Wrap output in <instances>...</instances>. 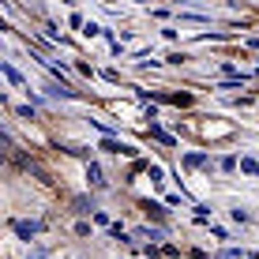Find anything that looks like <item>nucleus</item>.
Wrapping results in <instances>:
<instances>
[{
    "mask_svg": "<svg viewBox=\"0 0 259 259\" xmlns=\"http://www.w3.org/2000/svg\"><path fill=\"white\" fill-rule=\"evenodd\" d=\"M102 150H109V154H124V158L136 154V147H132V143H120V139H105V143H102Z\"/></svg>",
    "mask_w": 259,
    "mask_h": 259,
    "instance_id": "f257e3e1",
    "label": "nucleus"
},
{
    "mask_svg": "<svg viewBox=\"0 0 259 259\" xmlns=\"http://www.w3.org/2000/svg\"><path fill=\"white\" fill-rule=\"evenodd\" d=\"M30 259H46V252H38V255H30Z\"/></svg>",
    "mask_w": 259,
    "mask_h": 259,
    "instance_id": "423d86ee",
    "label": "nucleus"
},
{
    "mask_svg": "<svg viewBox=\"0 0 259 259\" xmlns=\"http://www.w3.org/2000/svg\"><path fill=\"white\" fill-rule=\"evenodd\" d=\"M4 75H8V79H12V83H15V87H19V83H23V75H19V71H15L12 64H4Z\"/></svg>",
    "mask_w": 259,
    "mask_h": 259,
    "instance_id": "7ed1b4c3",
    "label": "nucleus"
},
{
    "mask_svg": "<svg viewBox=\"0 0 259 259\" xmlns=\"http://www.w3.org/2000/svg\"><path fill=\"white\" fill-rule=\"evenodd\" d=\"M87 177H91V184H102V169H98V165H91V173H87Z\"/></svg>",
    "mask_w": 259,
    "mask_h": 259,
    "instance_id": "39448f33",
    "label": "nucleus"
},
{
    "mask_svg": "<svg viewBox=\"0 0 259 259\" xmlns=\"http://www.w3.org/2000/svg\"><path fill=\"white\" fill-rule=\"evenodd\" d=\"M15 229H19V237H23V240H30V237H34V233L41 229V222H19Z\"/></svg>",
    "mask_w": 259,
    "mask_h": 259,
    "instance_id": "f03ea898",
    "label": "nucleus"
},
{
    "mask_svg": "<svg viewBox=\"0 0 259 259\" xmlns=\"http://www.w3.org/2000/svg\"><path fill=\"white\" fill-rule=\"evenodd\" d=\"M83 34H87V38H94V34H102V26H98V23H83Z\"/></svg>",
    "mask_w": 259,
    "mask_h": 259,
    "instance_id": "20e7f679",
    "label": "nucleus"
}]
</instances>
